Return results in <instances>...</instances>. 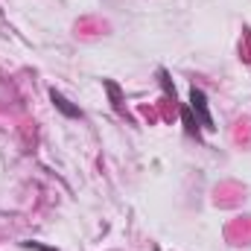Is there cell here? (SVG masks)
I'll return each instance as SVG.
<instances>
[{
  "mask_svg": "<svg viewBox=\"0 0 251 251\" xmlns=\"http://www.w3.org/2000/svg\"><path fill=\"white\" fill-rule=\"evenodd\" d=\"M190 108L196 111V120H199V126L213 128V117H210V111H207V100H204V94H201L199 88H193V91H190Z\"/></svg>",
  "mask_w": 251,
  "mask_h": 251,
  "instance_id": "1",
  "label": "cell"
},
{
  "mask_svg": "<svg viewBox=\"0 0 251 251\" xmlns=\"http://www.w3.org/2000/svg\"><path fill=\"white\" fill-rule=\"evenodd\" d=\"M50 97H53V102H56V105H59V111H62V114H67V117H79V114H82V111H79V108H73V105H70V102H67V100H64L62 94H56V91H53V94H50Z\"/></svg>",
  "mask_w": 251,
  "mask_h": 251,
  "instance_id": "2",
  "label": "cell"
},
{
  "mask_svg": "<svg viewBox=\"0 0 251 251\" xmlns=\"http://www.w3.org/2000/svg\"><path fill=\"white\" fill-rule=\"evenodd\" d=\"M184 126H187L190 134H196V131H199V120H193V114H190L187 108H184Z\"/></svg>",
  "mask_w": 251,
  "mask_h": 251,
  "instance_id": "3",
  "label": "cell"
}]
</instances>
